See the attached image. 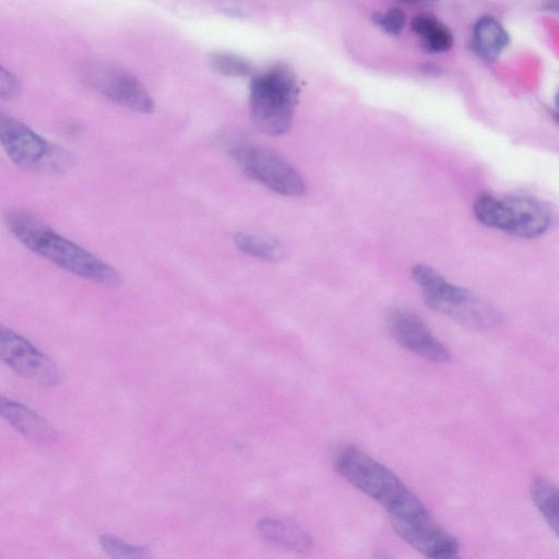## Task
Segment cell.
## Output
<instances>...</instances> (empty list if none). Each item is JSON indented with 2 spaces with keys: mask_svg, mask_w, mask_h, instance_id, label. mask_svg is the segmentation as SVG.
Returning a JSON list of instances; mask_svg holds the SVG:
<instances>
[{
  "mask_svg": "<svg viewBox=\"0 0 559 559\" xmlns=\"http://www.w3.org/2000/svg\"><path fill=\"white\" fill-rule=\"evenodd\" d=\"M103 550L111 559H150V549L143 546L130 545L120 538L104 534L99 538Z\"/></svg>",
  "mask_w": 559,
  "mask_h": 559,
  "instance_id": "ac0fdd59",
  "label": "cell"
},
{
  "mask_svg": "<svg viewBox=\"0 0 559 559\" xmlns=\"http://www.w3.org/2000/svg\"><path fill=\"white\" fill-rule=\"evenodd\" d=\"M333 465L350 485L379 502L391 520L418 522L431 518L419 498L391 469L360 449L342 448Z\"/></svg>",
  "mask_w": 559,
  "mask_h": 559,
  "instance_id": "7a4b0ae2",
  "label": "cell"
},
{
  "mask_svg": "<svg viewBox=\"0 0 559 559\" xmlns=\"http://www.w3.org/2000/svg\"><path fill=\"white\" fill-rule=\"evenodd\" d=\"M0 141L7 156L24 169H35L49 158L51 145L22 121L1 114Z\"/></svg>",
  "mask_w": 559,
  "mask_h": 559,
  "instance_id": "30bf717a",
  "label": "cell"
},
{
  "mask_svg": "<svg viewBox=\"0 0 559 559\" xmlns=\"http://www.w3.org/2000/svg\"><path fill=\"white\" fill-rule=\"evenodd\" d=\"M234 243L243 253L264 261L275 262L284 255L282 243L266 235L238 233L234 236Z\"/></svg>",
  "mask_w": 559,
  "mask_h": 559,
  "instance_id": "e0dca14e",
  "label": "cell"
},
{
  "mask_svg": "<svg viewBox=\"0 0 559 559\" xmlns=\"http://www.w3.org/2000/svg\"><path fill=\"white\" fill-rule=\"evenodd\" d=\"M555 102H556L557 108L559 109V91L556 95Z\"/></svg>",
  "mask_w": 559,
  "mask_h": 559,
  "instance_id": "603a6c76",
  "label": "cell"
},
{
  "mask_svg": "<svg viewBox=\"0 0 559 559\" xmlns=\"http://www.w3.org/2000/svg\"><path fill=\"white\" fill-rule=\"evenodd\" d=\"M508 44V33L495 17L483 16L477 21L474 27L473 45L483 58L497 59Z\"/></svg>",
  "mask_w": 559,
  "mask_h": 559,
  "instance_id": "5bb4252c",
  "label": "cell"
},
{
  "mask_svg": "<svg viewBox=\"0 0 559 559\" xmlns=\"http://www.w3.org/2000/svg\"><path fill=\"white\" fill-rule=\"evenodd\" d=\"M0 414L16 431L36 443L49 444L57 439V431L52 425L20 402L1 396Z\"/></svg>",
  "mask_w": 559,
  "mask_h": 559,
  "instance_id": "7c38bea8",
  "label": "cell"
},
{
  "mask_svg": "<svg viewBox=\"0 0 559 559\" xmlns=\"http://www.w3.org/2000/svg\"><path fill=\"white\" fill-rule=\"evenodd\" d=\"M373 20L385 32L392 35H400L405 25V14L396 8L385 13L374 15Z\"/></svg>",
  "mask_w": 559,
  "mask_h": 559,
  "instance_id": "ffe728a7",
  "label": "cell"
},
{
  "mask_svg": "<svg viewBox=\"0 0 559 559\" xmlns=\"http://www.w3.org/2000/svg\"><path fill=\"white\" fill-rule=\"evenodd\" d=\"M10 233L28 250L75 276L118 286L120 273L85 248L60 235L34 215L15 210L4 215Z\"/></svg>",
  "mask_w": 559,
  "mask_h": 559,
  "instance_id": "6da1fadb",
  "label": "cell"
},
{
  "mask_svg": "<svg viewBox=\"0 0 559 559\" xmlns=\"http://www.w3.org/2000/svg\"><path fill=\"white\" fill-rule=\"evenodd\" d=\"M0 357L19 376L41 386H55L62 376L55 361L10 328H0Z\"/></svg>",
  "mask_w": 559,
  "mask_h": 559,
  "instance_id": "ba28073f",
  "label": "cell"
},
{
  "mask_svg": "<svg viewBox=\"0 0 559 559\" xmlns=\"http://www.w3.org/2000/svg\"><path fill=\"white\" fill-rule=\"evenodd\" d=\"M231 156L243 173L277 193L298 197L305 191L304 180L296 169L269 148L238 145L231 150Z\"/></svg>",
  "mask_w": 559,
  "mask_h": 559,
  "instance_id": "8992f818",
  "label": "cell"
},
{
  "mask_svg": "<svg viewBox=\"0 0 559 559\" xmlns=\"http://www.w3.org/2000/svg\"><path fill=\"white\" fill-rule=\"evenodd\" d=\"M558 120H559V116H558Z\"/></svg>",
  "mask_w": 559,
  "mask_h": 559,
  "instance_id": "cb8c5ba5",
  "label": "cell"
},
{
  "mask_svg": "<svg viewBox=\"0 0 559 559\" xmlns=\"http://www.w3.org/2000/svg\"><path fill=\"white\" fill-rule=\"evenodd\" d=\"M531 492L535 506L559 537V488L549 479L538 476L532 484Z\"/></svg>",
  "mask_w": 559,
  "mask_h": 559,
  "instance_id": "2e32d148",
  "label": "cell"
},
{
  "mask_svg": "<svg viewBox=\"0 0 559 559\" xmlns=\"http://www.w3.org/2000/svg\"><path fill=\"white\" fill-rule=\"evenodd\" d=\"M21 92L19 78L4 66L0 69V96L3 99H13Z\"/></svg>",
  "mask_w": 559,
  "mask_h": 559,
  "instance_id": "44dd1931",
  "label": "cell"
},
{
  "mask_svg": "<svg viewBox=\"0 0 559 559\" xmlns=\"http://www.w3.org/2000/svg\"><path fill=\"white\" fill-rule=\"evenodd\" d=\"M297 96V81L287 67L277 64L258 74L250 85L254 123L266 134H283L290 127Z\"/></svg>",
  "mask_w": 559,
  "mask_h": 559,
  "instance_id": "277c9868",
  "label": "cell"
},
{
  "mask_svg": "<svg viewBox=\"0 0 559 559\" xmlns=\"http://www.w3.org/2000/svg\"><path fill=\"white\" fill-rule=\"evenodd\" d=\"M83 72L84 80L112 103L136 112L153 111L151 94L131 72L108 63L90 64Z\"/></svg>",
  "mask_w": 559,
  "mask_h": 559,
  "instance_id": "52a82bcc",
  "label": "cell"
},
{
  "mask_svg": "<svg viewBox=\"0 0 559 559\" xmlns=\"http://www.w3.org/2000/svg\"><path fill=\"white\" fill-rule=\"evenodd\" d=\"M412 28L423 38L424 46L430 51H447L453 44L450 29L430 13L416 15L412 21Z\"/></svg>",
  "mask_w": 559,
  "mask_h": 559,
  "instance_id": "9a60e30c",
  "label": "cell"
},
{
  "mask_svg": "<svg viewBox=\"0 0 559 559\" xmlns=\"http://www.w3.org/2000/svg\"><path fill=\"white\" fill-rule=\"evenodd\" d=\"M373 559H394V558H392L390 555H388L385 552L379 551L373 555Z\"/></svg>",
  "mask_w": 559,
  "mask_h": 559,
  "instance_id": "7402d4cb",
  "label": "cell"
},
{
  "mask_svg": "<svg viewBox=\"0 0 559 559\" xmlns=\"http://www.w3.org/2000/svg\"><path fill=\"white\" fill-rule=\"evenodd\" d=\"M211 68L227 76H248L252 66L246 59L229 52H215L209 59Z\"/></svg>",
  "mask_w": 559,
  "mask_h": 559,
  "instance_id": "d6986e66",
  "label": "cell"
},
{
  "mask_svg": "<svg viewBox=\"0 0 559 559\" xmlns=\"http://www.w3.org/2000/svg\"><path fill=\"white\" fill-rule=\"evenodd\" d=\"M391 522L394 532L427 559H460L456 538L436 524L432 518L418 522Z\"/></svg>",
  "mask_w": 559,
  "mask_h": 559,
  "instance_id": "8fae6325",
  "label": "cell"
},
{
  "mask_svg": "<svg viewBox=\"0 0 559 559\" xmlns=\"http://www.w3.org/2000/svg\"><path fill=\"white\" fill-rule=\"evenodd\" d=\"M474 214L481 224L521 238L538 237L550 224L547 209L523 195L503 199L481 195L474 204Z\"/></svg>",
  "mask_w": 559,
  "mask_h": 559,
  "instance_id": "5b68a950",
  "label": "cell"
},
{
  "mask_svg": "<svg viewBox=\"0 0 559 559\" xmlns=\"http://www.w3.org/2000/svg\"><path fill=\"white\" fill-rule=\"evenodd\" d=\"M384 322L391 336L405 349L435 362H444L450 358L448 348L413 311L391 308Z\"/></svg>",
  "mask_w": 559,
  "mask_h": 559,
  "instance_id": "9c48e42d",
  "label": "cell"
},
{
  "mask_svg": "<svg viewBox=\"0 0 559 559\" xmlns=\"http://www.w3.org/2000/svg\"><path fill=\"white\" fill-rule=\"evenodd\" d=\"M411 275L420 288L425 304L460 325L483 331L499 323V312L472 290L453 284L431 266L418 263Z\"/></svg>",
  "mask_w": 559,
  "mask_h": 559,
  "instance_id": "3957f363",
  "label": "cell"
},
{
  "mask_svg": "<svg viewBox=\"0 0 559 559\" xmlns=\"http://www.w3.org/2000/svg\"><path fill=\"white\" fill-rule=\"evenodd\" d=\"M257 528L266 542L288 551L304 554L312 548V537L297 524L263 518L257 523Z\"/></svg>",
  "mask_w": 559,
  "mask_h": 559,
  "instance_id": "4fadbf2b",
  "label": "cell"
}]
</instances>
